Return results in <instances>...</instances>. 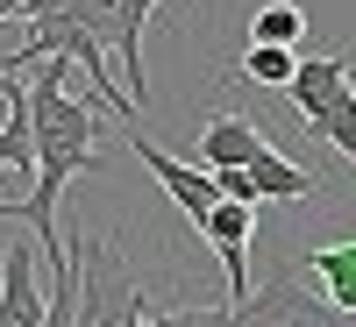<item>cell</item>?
Instances as JSON below:
<instances>
[{
	"label": "cell",
	"mask_w": 356,
	"mask_h": 327,
	"mask_svg": "<svg viewBox=\"0 0 356 327\" xmlns=\"http://www.w3.org/2000/svg\"><path fill=\"white\" fill-rule=\"evenodd\" d=\"M72 263H79V327H143L157 313V292L122 256V242L100 228H72Z\"/></svg>",
	"instance_id": "obj_3"
},
{
	"label": "cell",
	"mask_w": 356,
	"mask_h": 327,
	"mask_svg": "<svg viewBox=\"0 0 356 327\" xmlns=\"http://www.w3.org/2000/svg\"><path fill=\"white\" fill-rule=\"evenodd\" d=\"M29 36H22V50L15 57H0V78H15V72H29V65H50V57H65V65H86V78H93V100L100 114H122V121L136 128V100L114 85V57L100 50V36H93V22H86V0H29Z\"/></svg>",
	"instance_id": "obj_2"
},
{
	"label": "cell",
	"mask_w": 356,
	"mask_h": 327,
	"mask_svg": "<svg viewBox=\"0 0 356 327\" xmlns=\"http://www.w3.org/2000/svg\"><path fill=\"white\" fill-rule=\"evenodd\" d=\"M292 271H300L321 299L356 327V228L349 235H328V242H307L300 256H292Z\"/></svg>",
	"instance_id": "obj_8"
},
{
	"label": "cell",
	"mask_w": 356,
	"mask_h": 327,
	"mask_svg": "<svg viewBox=\"0 0 356 327\" xmlns=\"http://www.w3.org/2000/svg\"><path fill=\"white\" fill-rule=\"evenodd\" d=\"M164 0H86V22H93L100 50L122 65V93L136 100V114L150 107V72H143V36H150V15Z\"/></svg>",
	"instance_id": "obj_5"
},
{
	"label": "cell",
	"mask_w": 356,
	"mask_h": 327,
	"mask_svg": "<svg viewBox=\"0 0 356 327\" xmlns=\"http://www.w3.org/2000/svg\"><path fill=\"white\" fill-rule=\"evenodd\" d=\"M72 65L65 57H50L43 78H29V142H36V185H29V199H0V221H22L29 235H36V256L50 263V271H65L72 263V242L65 228H57V199H65L72 178H100L107 171V150H100V107L65 93Z\"/></svg>",
	"instance_id": "obj_1"
},
{
	"label": "cell",
	"mask_w": 356,
	"mask_h": 327,
	"mask_svg": "<svg viewBox=\"0 0 356 327\" xmlns=\"http://www.w3.org/2000/svg\"><path fill=\"white\" fill-rule=\"evenodd\" d=\"M250 235H257V206H243V199H214V214L200 221V242L214 249L221 278H228V306L250 292Z\"/></svg>",
	"instance_id": "obj_7"
},
{
	"label": "cell",
	"mask_w": 356,
	"mask_h": 327,
	"mask_svg": "<svg viewBox=\"0 0 356 327\" xmlns=\"http://www.w3.org/2000/svg\"><path fill=\"white\" fill-rule=\"evenodd\" d=\"M235 72H243V85H257V93H285V85H292V72H300V50H278V43H243Z\"/></svg>",
	"instance_id": "obj_12"
},
{
	"label": "cell",
	"mask_w": 356,
	"mask_h": 327,
	"mask_svg": "<svg viewBox=\"0 0 356 327\" xmlns=\"http://www.w3.org/2000/svg\"><path fill=\"white\" fill-rule=\"evenodd\" d=\"M143 327H235V306H157Z\"/></svg>",
	"instance_id": "obj_14"
},
{
	"label": "cell",
	"mask_w": 356,
	"mask_h": 327,
	"mask_svg": "<svg viewBox=\"0 0 356 327\" xmlns=\"http://www.w3.org/2000/svg\"><path fill=\"white\" fill-rule=\"evenodd\" d=\"M285 100L300 107V121L314 128V142H328L342 164H356V57H349V50L300 57Z\"/></svg>",
	"instance_id": "obj_4"
},
{
	"label": "cell",
	"mask_w": 356,
	"mask_h": 327,
	"mask_svg": "<svg viewBox=\"0 0 356 327\" xmlns=\"http://www.w3.org/2000/svg\"><path fill=\"white\" fill-rule=\"evenodd\" d=\"M50 299L36 285V235L29 242H0V327H43Z\"/></svg>",
	"instance_id": "obj_10"
},
{
	"label": "cell",
	"mask_w": 356,
	"mask_h": 327,
	"mask_svg": "<svg viewBox=\"0 0 356 327\" xmlns=\"http://www.w3.org/2000/svg\"><path fill=\"white\" fill-rule=\"evenodd\" d=\"M264 150H271V135H264L250 114H235V107L207 114V121H200V142H193L200 171H250Z\"/></svg>",
	"instance_id": "obj_9"
},
{
	"label": "cell",
	"mask_w": 356,
	"mask_h": 327,
	"mask_svg": "<svg viewBox=\"0 0 356 327\" xmlns=\"http://www.w3.org/2000/svg\"><path fill=\"white\" fill-rule=\"evenodd\" d=\"M8 15H29V0H0V22H8Z\"/></svg>",
	"instance_id": "obj_15"
},
{
	"label": "cell",
	"mask_w": 356,
	"mask_h": 327,
	"mask_svg": "<svg viewBox=\"0 0 356 327\" xmlns=\"http://www.w3.org/2000/svg\"><path fill=\"white\" fill-rule=\"evenodd\" d=\"M307 36V8L300 0H264V8L250 15V43H278V50H292Z\"/></svg>",
	"instance_id": "obj_13"
},
{
	"label": "cell",
	"mask_w": 356,
	"mask_h": 327,
	"mask_svg": "<svg viewBox=\"0 0 356 327\" xmlns=\"http://www.w3.org/2000/svg\"><path fill=\"white\" fill-rule=\"evenodd\" d=\"M129 150H136V164L150 171L157 185H164V199H171L178 214L193 221V228H200L207 214H214V199H221V185H214V171H200L193 157H171L164 142H150V135H143V128H129Z\"/></svg>",
	"instance_id": "obj_6"
},
{
	"label": "cell",
	"mask_w": 356,
	"mask_h": 327,
	"mask_svg": "<svg viewBox=\"0 0 356 327\" xmlns=\"http://www.w3.org/2000/svg\"><path fill=\"white\" fill-rule=\"evenodd\" d=\"M250 192H257V206L271 199V206H292V214H300V206H314V199H321V178H314L307 164H292L278 142H271V150L250 164Z\"/></svg>",
	"instance_id": "obj_11"
}]
</instances>
